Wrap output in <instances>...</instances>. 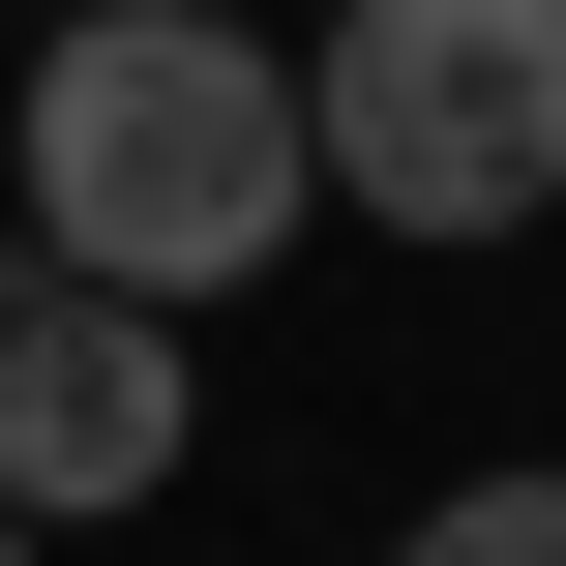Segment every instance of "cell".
<instances>
[{
    "label": "cell",
    "instance_id": "obj_1",
    "mask_svg": "<svg viewBox=\"0 0 566 566\" xmlns=\"http://www.w3.org/2000/svg\"><path fill=\"white\" fill-rule=\"evenodd\" d=\"M298 209H328V149H298V60L239 0H60V60H30V269H90V298L179 328Z\"/></svg>",
    "mask_w": 566,
    "mask_h": 566
},
{
    "label": "cell",
    "instance_id": "obj_2",
    "mask_svg": "<svg viewBox=\"0 0 566 566\" xmlns=\"http://www.w3.org/2000/svg\"><path fill=\"white\" fill-rule=\"evenodd\" d=\"M298 149H328V209H388V239H537L566 209V0H328Z\"/></svg>",
    "mask_w": 566,
    "mask_h": 566
},
{
    "label": "cell",
    "instance_id": "obj_3",
    "mask_svg": "<svg viewBox=\"0 0 566 566\" xmlns=\"http://www.w3.org/2000/svg\"><path fill=\"white\" fill-rule=\"evenodd\" d=\"M179 448H209V358L149 298H90V269H0V537H90Z\"/></svg>",
    "mask_w": 566,
    "mask_h": 566
},
{
    "label": "cell",
    "instance_id": "obj_4",
    "mask_svg": "<svg viewBox=\"0 0 566 566\" xmlns=\"http://www.w3.org/2000/svg\"><path fill=\"white\" fill-rule=\"evenodd\" d=\"M388 566H566V478H448V507H418Z\"/></svg>",
    "mask_w": 566,
    "mask_h": 566
},
{
    "label": "cell",
    "instance_id": "obj_5",
    "mask_svg": "<svg viewBox=\"0 0 566 566\" xmlns=\"http://www.w3.org/2000/svg\"><path fill=\"white\" fill-rule=\"evenodd\" d=\"M0 566H30V537H0Z\"/></svg>",
    "mask_w": 566,
    "mask_h": 566
}]
</instances>
